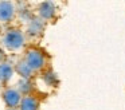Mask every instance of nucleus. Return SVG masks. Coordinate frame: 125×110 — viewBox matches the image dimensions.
<instances>
[{"label":"nucleus","instance_id":"obj_5","mask_svg":"<svg viewBox=\"0 0 125 110\" xmlns=\"http://www.w3.org/2000/svg\"><path fill=\"white\" fill-rule=\"evenodd\" d=\"M38 107H39V101L35 97H31V95L22 98V102L19 105L20 110H38Z\"/></svg>","mask_w":125,"mask_h":110},{"label":"nucleus","instance_id":"obj_11","mask_svg":"<svg viewBox=\"0 0 125 110\" xmlns=\"http://www.w3.org/2000/svg\"><path fill=\"white\" fill-rule=\"evenodd\" d=\"M44 78H46V80L49 82V85H54V82H55V75L52 74V72H47V74L44 75Z\"/></svg>","mask_w":125,"mask_h":110},{"label":"nucleus","instance_id":"obj_3","mask_svg":"<svg viewBox=\"0 0 125 110\" xmlns=\"http://www.w3.org/2000/svg\"><path fill=\"white\" fill-rule=\"evenodd\" d=\"M3 99H4L7 106L12 109V107H16L18 105H20L22 95H20V91L14 90V89H7L3 93Z\"/></svg>","mask_w":125,"mask_h":110},{"label":"nucleus","instance_id":"obj_8","mask_svg":"<svg viewBox=\"0 0 125 110\" xmlns=\"http://www.w3.org/2000/svg\"><path fill=\"white\" fill-rule=\"evenodd\" d=\"M16 71H18V74H20L23 77V79H27V78L31 75L32 70L30 69V66H28L24 60H20L19 63L16 64Z\"/></svg>","mask_w":125,"mask_h":110},{"label":"nucleus","instance_id":"obj_6","mask_svg":"<svg viewBox=\"0 0 125 110\" xmlns=\"http://www.w3.org/2000/svg\"><path fill=\"white\" fill-rule=\"evenodd\" d=\"M39 13L43 19H51L55 13V7L52 3L50 1H46L41 5V10H39Z\"/></svg>","mask_w":125,"mask_h":110},{"label":"nucleus","instance_id":"obj_7","mask_svg":"<svg viewBox=\"0 0 125 110\" xmlns=\"http://www.w3.org/2000/svg\"><path fill=\"white\" fill-rule=\"evenodd\" d=\"M14 74V69L8 63H0V82H6Z\"/></svg>","mask_w":125,"mask_h":110},{"label":"nucleus","instance_id":"obj_2","mask_svg":"<svg viewBox=\"0 0 125 110\" xmlns=\"http://www.w3.org/2000/svg\"><path fill=\"white\" fill-rule=\"evenodd\" d=\"M24 62L30 66L31 70H41L42 67L46 63V59H44L43 54L38 50H28L26 54Z\"/></svg>","mask_w":125,"mask_h":110},{"label":"nucleus","instance_id":"obj_10","mask_svg":"<svg viewBox=\"0 0 125 110\" xmlns=\"http://www.w3.org/2000/svg\"><path fill=\"white\" fill-rule=\"evenodd\" d=\"M30 90H31V85H30V82H28L27 79H22V80H20V82H19V91H20V93L27 94Z\"/></svg>","mask_w":125,"mask_h":110},{"label":"nucleus","instance_id":"obj_9","mask_svg":"<svg viewBox=\"0 0 125 110\" xmlns=\"http://www.w3.org/2000/svg\"><path fill=\"white\" fill-rule=\"evenodd\" d=\"M43 30V24H42V20H39V19H34L32 21H31L30 24V28H28V32L30 34H39V32Z\"/></svg>","mask_w":125,"mask_h":110},{"label":"nucleus","instance_id":"obj_4","mask_svg":"<svg viewBox=\"0 0 125 110\" xmlns=\"http://www.w3.org/2000/svg\"><path fill=\"white\" fill-rule=\"evenodd\" d=\"M14 4L10 1H0V20L10 21L14 16Z\"/></svg>","mask_w":125,"mask_h":110},{"label":"nucleus","instance_id":"obj_1","mask_svg":"<svg viewBox=\"0 0 125 110\" xmlns=\"http://www.w3.org/2000/svg\"><path fill=\"white\" fill-rule=\"evenodd\" d=\"M3 44L8 50H19L24 44V35L19 30H10L3 36Z\"/></svg>","mask_w":125,"mask_h":110},{"label":"nucleus","instance_id":"obj_12","mask_svg":"<svg viewBox=\"0 0 125 110\" xmlns=\"http://www.w3.org/2000/svg\"><path fill=\"white\" fill-rule=\"evenodd\" d=\"M11 110H12V109H11Z\"/></svg>","mask_w":125,"mask_h":110}]
</instances>
